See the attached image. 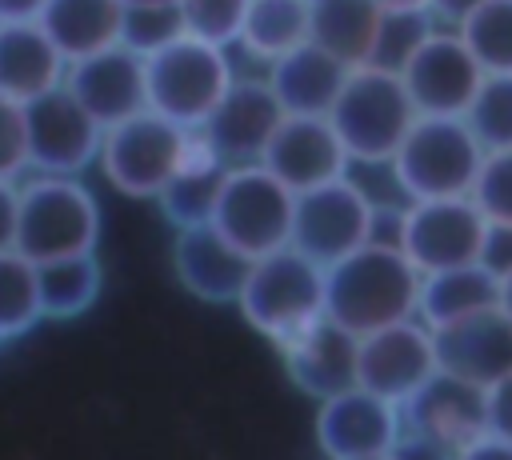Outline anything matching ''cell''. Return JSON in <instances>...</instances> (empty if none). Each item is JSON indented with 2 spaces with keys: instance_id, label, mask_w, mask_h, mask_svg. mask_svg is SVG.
<instances>
[{
  "instance_id": "cell-22",
  "label": "cell",
  "mask_w": 512,
  "mask_h": 460,
  "mask_svg": "<svg viewBox=\"0 0 512 460\" xmlns=\"http://www.w3.org/2000/svg\"><path fill=\"white\" fill-rule=\"evenodd\" d=\"M68 60L40 20H0V96L28 104L64 84Z\"/></svg>"
},
{
  "instance_id": "cell-4",
  "label": "cell",
  "mask_w": 512,
  "mask_h": 460,
  "mask_svg": "<svg viewBox=\"0 0 512 460\" xmlns=\"http://www.w3.org/2000/svg\"><path fill=\"white\" fill-rule=\"evenodd\" d=\"M416 104L400 80V72L364 64L352 68L328 120L336 124L352 164H392V156L400 152L408 128L416 124Z\"/></svg>"
},
{
  "instance_id": "cell-44",
  "label": "cell",
  "mask_w": 512,
  "mask_h": 460,
  "mask_svg": "<svg viewBox=\"0 0 512 460\" xmlns=\"http://www.w3.org/2000/svg\"><path fill=\"white\" fill-rule=\"evenodd\" d=\"M384 12H432V0H376Z\"/></svg>"
},
{
  "instance_id": "cell-40",
  "label": "cell",
  "mask_w": 512,
  "mask_h": 460,
  "mask_svg": "<svg viewBox=\"0 0 512 460\" xmlns=\"http://www.w3.org/2000/svg\"><path fill=\"white\" fill-rule=\"evenodd\" d=\"M484 264L496 272V280H500L504 272H512V224H492V228H488Z\"/></svg>"
},
{
  "instance_id": "cell-35",
  "label": "cell",
  "mask_w": 512,
  "mask_h": 460,
  "mask_svg": "<svg viewBox=\"0 0 512 460\" xmlns=\"http://www.w3.org/2000/svg\"><path fill=\"white\" fill-rule=\"evenodd\" d=\"M432 28H436V16L432 12H384L372 64L376 68H388V72H400L408 64V56L424 44V36Z\"/></svg>"
},
{
  "instance_id": "cell-25",
  "label": "cell",
  "mask_w": 512,
  "mask_h": 460,
  "mask_svg": "<svg viewBox=\"0 0 512 460\" xmlns=\"http://www.w3.org/2000/svg\"><path fill=\"white\" fill-rule=\"evenodd\" d=\"M500 304V280L496 272L480 260V264H464V268H444L420 280V300H416V316L436 332L444 324H456L464 316H476L484 308Z\"/></svg>"
},
{
  "instance_id": "cell-32",
  "label": "cell",
  "mask_w": 512,
  "mask_h": 460,
  "mask_svg": "<svg viewBox=\"0 0 512 460\" xmlns=\"http://www.w3.org/2000/svg\"><path fill=\"white\" fill-rule=\"evenodd\" d=\"M468 128L484 144V152L512 148V76H484L472 108L464 112Z\"/></svg>"
},
{
  "instance_id": "cell-29",
  "label": "cell",
  "mask_w": 512,
  "mask_h": 460,
  "mask_svg": "<svg viewBox=\"0 0 512 460\" xmlns=\"http://www.w3.org/2000/svg\"><path fill=\"white\" fill-rule=\"evenodd\" d=\"M100 292H104V268L96 252L40 264L44 320H76L100 300Z\"/></svg>"
},
{
  "instance_id": "cell-47",
  "label": "cell",
  "mask_w": 512,
  "mask_h": 460,
  "mask_svg": "<svg viewBox=\"0 0 512 460\" xmlns=\"http://www.w3.org/2000/svg\"><path fill=\"white\" fill-rule=\"evenodd\" d=\"M128 4H144V0H128Z\"/></svg>"
},
{
  "instance_id": "cell-17",
  "label": "cell",
  "mask_w": 512,
  "mask_h": 460,
  "mask_svg": "<svg viewBox=\"0 0 512 460\" xmlns=\"http://www.w3.org/2000/svg\"><path fill=\"white\" fill-rule=\"evenodd\" d=\"M260 164L272 176H280L292 192H304V188L328 184L336 176H348L352 156H348V148H344V140L328 116L284 112Z\"/></svg>"
},
{
  "instance_id": "cell-28",
  "label": "cell",
  "mask_w": 512,
  "mask_h": 460,
  "mask_svg": "<svg viewBox=\"0 0 512 460\" xmlns=\"http://www.w3.org/2000/svg\"><path fill=\"white\" fill-rule=\"evenodd\" d=\"M312 40V0H248V16L240 28V52L276 64Z\"/></svg>"
},
{
  "instance_id": "cell-20",
  "label": "cell",
  "mask_w": 512,
  "mask_h": 460,
  "mask_svg": "<svg viewBox=\"0 0 512 460\" xmlns=\"http://www.w3.org/2000/svg\"><path fill=\"white\" fill-rule=\"evenodd\" d=\"M172 272L180 288L204 304H232L244 292L252 256H244L212 220L176 228L172 236Z\"/></svg>"
},
{
  "instance_id": "cell-41",
  "label": "cell",
  "mask_w": 512,
  "mask_h": 460,
  "mask_svg": "<svg viewBox=\"0 0 512 460\" xmlns=\"http://www.w3.org/2000/svg\"><path fill=\"white\" fill-rule=\"evenodd\" d=\"M452 460H512V440L492 436V432H480V436L468 440Z\"/></svg>"
},
{
  "instance_id": "cell-38",
  "label": "cell",
  "mask_w": 512,
  "mask_h": 460,
  "mask_svg": "<svg viewBox=\"0 0 512 460\" xmlns=\"http://www.w3.org/2000/svg\"><path fill=\"white\" fill-rule=\"evenodd\" d=\"M484 432L512 440V372L484 388Z\"/></svg>"
},
{
  "instance_id": "cell-30",
  "label": "cell",
  "mask_w": 512,
  "mask_h": 460,
  "mask_svg": "<svg viewBox=\"0 0 512 460\" xmlns=\"http://www.w3.org/2000/svg\"><path fill=\"white\" fill-rule=\"evenodd\" d=\"M44 320L40 300V264L20 248L0 252V344L28 336Z\"/></svg>"
},
{
  "instance_id": "cell-45",
  "label": "cell",
  "mask_w": 512,
  "mask_h": 460,
  "mask_svg": "<svg viewBox=\"0 0 512 460\" xmlns=\"http://www.w3.org/2000/svg\"><path fill=\"white\" fill-rule=\"evenodd\" d=\"M500 312L512 320V272L500 276Z\"/></svg>"
},
{
  "instance_id": "cell-23",
  "label": "cell",
  "mask_w": 512,
  "mask_h": 460,
  "mask_svg": "<svg viewBox=\"0 0 512 460\" xmlns=\"http://www.w3.org/2000/svg\"><path fill=\"white\" fill-rule=\"evenodd\" d=\"M348 64H340L332 52H324L320 44H300L296 52L280 56L276 64H268V84L280 100L284 112H304V116H328L344 80H348Z\"/></svg>"
},
{
  "instance_id": "cell-2",
  "label": "cell",
  "mask_w": 512,
  "mask_h": 460,
  "mask_svg": "<svg viewBox=\"0 0 512 460\" xmlns=\"http://www.w3.org/2000/svg\"><path fill=\"white\" fill-rule=\"evenodd\" d=\"M236 312L256 336L276 348L320 316H328V268L304 256L296 244L256 256Z\"/></svg>"
},
{
  "instance_id": "cell-42",
  "label": "cell",
  "mask_w": 512,
  "mask_h": 460,
  "mask_svg": "<svg viewBox=\"0 0 512 460\" xmlns=\"http://www.w3.org/2000/svg\"><path fill=\"white\" fill-rule=\"evenodd\" d=\"M48 0H0V20H40Z\"/></svg>"
},
{
  "instance_id": "cell-7",
  "label": "cell",
  "mask_w": 512,
  "mask_h": 460,
  "mask_svg": "<svg viewBox=\"0 0 512 460\" xmlns=\"http://www.w3.org/2000/svg\"><path fill=\"white\" fill-rule=\"evenodd\" d=\"M188 148H192V128L144 108L104 128L96 164L116 192L132 200H156L168 188V180L180 172Z\"/></svg>"
},
{
  "instance_id": "cell-19",
  "label": "cell",
  "mask_w": 512,
  "mask_h": 460,
  "mask_svg": "<svg viewBox=\"0 0 512 460\" xmlns=\"http://www.w3.org/2000/svg\"><path fill=\"white\" fill-rule=\"evenodd\" d=\"M276 352L288 380L316 404L360 380V336L332 316H320L304 332L288 336L284 344H276Z\"/></svg>"
},
{
  "instance_id": "cell-15",
  "label": "cell",
  "mask_w": 512,
  "mask_h": 460,
  "mask_svg": "<svg viewBox=\"0 0 512 460\" xmlns=\"http://www.w3.org/2000/svg\"><path fill=\"white\" fill-rule=\"evenodd\" d=\"M436 372H440L436 332L420 316H408V320H396V324H384L360 336V380L356 384L396 404L420 392Z\"/></svg>"
},
{
  "instance_id": "cell-21",
  "label": "cell",
  "mask_w": 512,
  "mask_h": 460,
  "mask_svg": "<svg viewBox=\"0 0 512 460\" xmlns=\"http://www.w3.org/2000/svg\"><path fill=\"white\" fill-rule=\"evenodd\" d=\"M436 360H440V372L468 380L476 388H488L492 380L512 372V320L496 304L436 328Z\"/></svg>"
},
{
  "instance_id": "cell-6",
  "label": "cell",
  "mask_w": 512,
  "mask_h": 460,
  "mask_svg": "<svg viewBox=\"0 0 512 460\" xmlns=\"http://www.w3.org/2000/svg\"><path fill=\"white\" fill-rule=\"evenodd\" d=\"M480 164L484 144L464 116H416L388 168L404 200H440L472 196Z\"/></svg>"
},
{
  "instance_id": "cell-26",
  "label": "cell",
  "mask_w": 512,
  "mask_h": 460,
  "mask_svg": "<svg viewBox=\"0 0 512 460\" xmlns=\"http://www.w3.org/2000/svg\"><path fill=\"white\" fill-rule=\"evenodd\" d=\"M224 176H228V164L216 156V148L192 132V148L180 164V172L168 180V188L156 196L164 220L172 228H188V224H204L212 220V208H216V196L224 188Z\"/></svg>"
},
{
  "instance_id": "cell-11",
  "label": "cell",
  "mask_w": 512,
  "mask_h": 460,
  "mask_svg": "<svg viewBox=\"0 0 512 460\" xmlns=\"http://www.w3.org/2000/svg\"><path fill=\"white\" fill-rule=\"evenodd\" d=\"M28 124V172L80 176L100 160L104 124L60 84L24 104Z\"/></svg>"
},
{
  "instance_id": "cell-43",
  "label": "cell",
  "mask_w": 512,
  "mask_h": 460,
  "mask_svg": "<svg viewBox=\"0 0 512 460\" xmlns=\"http://www.w3.org/2000/svg\"><path fill=\"white\" fill-rule=\"evenodd\" d=\"M476 0H432V16L440 24H460V16L472 8Z\"/></svg>"
},
{
  "instance_id": "cell-8",
  "label": "cell",
  "mask_w": 512,
  "mask_h": 460,
  "mask_svg": "<svg viewBox=\"0 0 512 460\" xmlns=\"http://www.w3.org/2000/svg\"><path fill=\"white\" fill-rule=\"evenodd\" d=\"M488 216L472 196H440V200H408L396 212V244L420 268V276L464 268L484 260Z\"/></svg>"
},
{
  "instance_id": "cell-37",
  "label": "cell",
  "mask_w": 512,
  "mask_h": 460,
  "mask_svg": "<svg viewBox=\"0 0 512 460\" xmlns=\"http://www.w3.org/2000/svg\"><path fill=\"white\" fill-rule=\"evenodd\" d=\"M24 172H28L24 104L0 96V180H24Z\"/></svg>"
},
{
  "instance_id": "cell-34",
  "label": "cell",
  "mask_w": 512,
  "mask_h": 460,
  "mask_svg": "<svg viewBox=\"0 0 512 460\" xmlns=\"http://www.w3.org/2000/svg\"><path fill=\"white\" fill-rule=\"evenodd\" d=\"M184 32L212 40L220 48H232L240 40L244 16H248V0H176Z\"/></svg>"
},
{
  "instance_id": "cell-24",
  "label": "cell",
  "mask_w": 512,
  "mask_h": 460,
  "mask_svg": "<svg viewBox=\"0 0 512 460\" xmlns=\"http://www.w3.org/2000/svg\"><path fill=\"white\" fill-rule=\"evenodd\" d=\"M124 8L128 0H48L40 24L64 60H80L124 40Z\"/></svg>"
},
{
  "instance_id": "cell-9",
  "label": "cell",
  "mask_w": 512,
  "mask_h": 460,
  "mask_svg": "<svg viewBox=\"0 0 512 460\" xmlns=\"http://www.w3.org/2000/svg\"><path fill=\"white\" fill-rule=\"evenodd\" d=\"M292 220H296V192L280 176H272L264 164L228 168L212 208V224L244 256L256 260L292 244Z\"/></svg>"
},
{
  "instance_id": "cell-33",
  "label": "cell",
  "mask_w": 512,
  "mask_h": 460,
  "mask_svg": "<svg viewBox=\"0 0 512 460\" xmlns=\"http://www.w3.org/2000/svg\"><path fill=\"white\" fill-rule=\"evenodd\" d=\"M184 36V20L176 0H144L124 8V44L136 48L140 56H152L168 40Z\"/></svg>"
},
{
  "instance_id": "cell-18",
  "label": "cell",
  "mask_w": 512,
  "mask_h": 460,
  "mask_svg": "<svg viewBox=\"0 0 512 460\" xmlns=\"http://www.w3.org/2000/svg\"><path fill=\"white\" fill-rule=\"evenodd\" d=\"M280 120H284V108H280L272 84L256 80V76H236L228 96L216 104L208 124L196 132L216 148V156L228 168H240V164H260Z\"/></svg>"
},
{
  "instance_id": "cell-14",
  "label": "cell",
  "mask_w": 512,
  "mask_h": 460,
  "mask_svg": "<svg viewBox=\"0 0 512 460\" xmlns=\"http://www.w3.org/2000/svg\"><path fill=\"white\" fill-rule=\"evenodd\" d=\"M404 444L436 460H452L468 440L484 432V388L436 372L404 404Z\"/></svg>"
},
{
  "instance_id": "cell-12",
  "label": "cell",
  "mask_w": 512,
  "mask_h": 460,
  "mask_svg": "<svg viewBox=\"0 0 512 460\" xmlns=\"http://www.w3.org/2000/svg\"><path fill=\"white\" fill-rule=\"evenodd\" d=\"M312 432H316V448L324 452V460L380 456L404 444V412L396 400L364 384H352L316 404Z\"/></svg>"
},
{
  "instance_id": "cell-13",
  "label": "cell",
  "mask_w": 512,
  "mask_h": 460,
  "mask_svg": "<svg viewBox=\"0 0 512 460\" xmlns=\"http://www.w3.org/2000/svg\"><path fill=\"white\" fill-rule=\"evenodd\" d=\"M484 76V64L456 28H432L400 68V80L420 116H464Z\"/></svg>"
},
{
  "instance_id": "cell-46",
  "label": "cell",
  "mask_w": 512,
  "mask_h": 460,
  "mask_svg": "<svg viewBox=\"0 0 512 460\" xmlns=\"http://www.w3.org/2000/svg\"><path fill=\"white\" fill-rule=\"evenodd\" d=\"M360 460H408V456H404V452L396 448V452H380V456H360Z\"/></svg>"
},
{
  "instance_id": "cell-16",
  "label": "cell",
  "mask_w": 512,
  "mask_h": 460,
  "mask_svg": "<svg viewBox=\"0 0 512 460\" xmlns=\"http://www.w3.org/2000/svg\"><path fill=\"white\" fill-rule=\"evenodd\" d=\"M64 88L108 128L148 108V60L120 40L92 56L68 60Z\"/></svg>"
},
{
  "instance_id": "cell-31",
  "label": "cell",
  "mask_w": 512,
  "mask_h": 460,
  "mask_svg": "<svg viewBox=\"0 0 512 460\" xmlns=\"http://www.w3.org/2000/svg\"><path fill=\"white\" fill-rule=\"evenodd\" d=\"M452 28L468 40L484 72L512 76V0H476Z\"/></svg>"
},
{
  "instance_id": "cell-10",
  "label": "cell",
  "mask_w": 512,
  "mask_h": 460,
  "mask_svg": "<svg viewBox=\"0 0 512 460\" xmlns=\"http://www.w3.org/2000/svg\"><path fill=\"white\" fill-rule=\"evenodd\" d=\"M380 208L368 196L364 184L352 176H336L328 184L296 192V220H292V244L312 256L316 264H336L340 256L356 252L360 244L376 240L380 232Z\"/></svg>"
},
{
  "instance_id": "cell-1",
  "label": "cell",
  "mask_w": 512,
  "mask_h": 460,
  "mask_svg": "<svg viewBox=\"0 0 512 460\" xmlns=\"http://www.w3.org/2000/svg\"><path fill=\"white\" fill-rule=\"evenodd\" d=\"M420 268L396 240H368L356 252L328 264V316L364 336L384 324L416 316Z\"/></svg>"
},
{
  "instance_id": "cell-5",
  "label": "cell",
  "mask_w": 512,
  "mask_h": 460,
  "mask_svg": "<svg viewBox=\"0 0 512 460\" xmlns=\"http://www.w3.org/2000/svg\"><path fill=\"white\" fill-rule=\"evenodd\" d=\"M144 60H148V108L192 132L208 124L216 104L236 84V64L228 48L188 32L168 40Z\"/></svg>"
},
{
  "instance_id": "cell-3",
  "label": "cell",
  "mask_w": 512,
  "mask_h": 460,
  "mask_svg": "<svg viewBox=\"0 0 512 460\" xmlns=\"http://www.w3.org/2000/svg\"><path fill=\"white\" fill-rule=\"evenodd\" d=\"M100 200L80 176H44L32 172L20 180V216L16 248L36 260H64L100 248Z\"/></svg>"
},
{
  "instance_id": "cell-27",
  "label": "cell",
  "mask_w": 512,
  "mask_h": 460,
  "mask_svg": "<svg viewBox=\"0 0 512 460\" xmlns=\"http://www.w3.org/2000/svg\"><path fill=\"white\" fill-rule=\"evenodd\" d=\"M384 8L376 0H312V44L348 68L372 64Z\"/></svg>"
},
{
  "instance_id": "cell-36",
  "label": "cell",
  "mask_w": 512,
  "mask_h": 460,
  "mask_svg": "<svg viewBox=\"0 0 512 460\" xmlns=\"http://www.w3.org/2000/svg\"><path fill=\"white\" fill-rule=\"evenodd\" d=\"M472 200L488 216V224H512V148L484 152L480 176L472 184Z\"/></svg>"
},
{
  "instance_id": "cell-39",
  "label": "cell",
  "mask_w": 512,
  "mask_h": 460,
  "mask_svg": "<svg viewBox=\"0 0 512 460\" xmlns=\"http://www.w3.org/2000/svg\"><path fill=\"white\" fill-rule=\"evenodd\" d=\"M16 216H20V180H0V252L16 248Z\"/></svg>"
}]
</instances>
